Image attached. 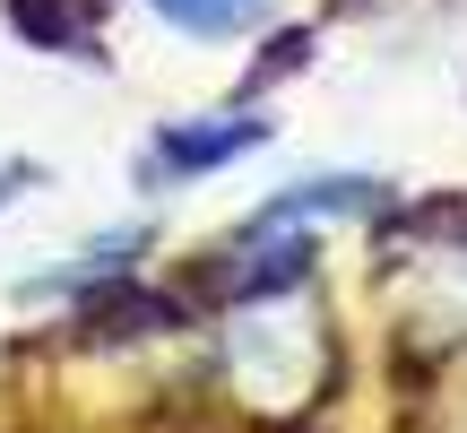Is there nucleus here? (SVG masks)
<instances>
[{
  "instance_id": "f257e3e1",
  "label": "nucleus",
  "mask_w": 467,
  "mask_h": 433,
  "mask_svg": "<svg viewBox=\"0 0 467 433\" xmlns=\"http://www.w3.org/2000/svg\"><path fill=\"white\" fill-rule=\"evenodd\" d=\"M268 121L260 113H217V121H173L165 139L148 148V183H173V174H208V165H234L243 148H260Z\"/></svg>"
},
{
  "instance_id": "f03ea898",
  "label": "nucleus",
  "mask_w": 467,
  "mask_h": 433,
  "mask_svg": "<svg viewBox=\"0 0 467 433\" xmlns=\"http://www.w3.org/2000/svg\"><path fill=\"white\" fill-rule=\"evenodd\" d=\"M268 9H277V0H156V17H165V26L208 35V44H217V35H251Z\"/></svg>"
},
{
  "instance_id": "7ed1b4c3",
  "label": "nucleus",
  "mask_w": 467,
  "mask_h": 433,
  "mask_svg": "<svg viewBox=\"0 0 467 433\" xmlns=\"http://www.w3.org/2000/svg\"><path fill=\"white\" fill-rule=\"evenodd\" d=\"M9 183H35V165H0V208H9V200H17V191H9Z\"/></svg>"
}]
</instances>
